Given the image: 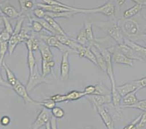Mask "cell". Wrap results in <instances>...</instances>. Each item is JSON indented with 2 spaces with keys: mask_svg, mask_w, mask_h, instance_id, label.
<instances>
[{
  "mask_svg": "<svg viewBox=\"0 0 146 129\" xmlns=\"http://www.w3.org/2000/svg\"><path fill=\"white\" fill-rule=\"evenodd\" d=\"M95 25L101 31H105L111 38H112L117 45L124 44V34L121 30L118 21L116 19H111L108 21H101L96 22Z\"/></svg>",
  "mask_w": 146,
  "mask_h": 129,
  "instance_id": "cell-1",
  "label": "cell"
},
{
  "mask_svg": "<svg viewBox=\"0 0 146 129\" xmlns=\"http://www.w3.org/2000/svg\"><path fill=\"white\" fill-rule=\"evenodd\" d=\"M121 30L127 39H135L140 37L142 35L140 34V27L139 23L132 18H121L118 21Z\"/></svg>",
  "mask_w": 146,
  "mask_h": 129,
  "instance_id": "cell-2",
  "label": "cell"
},
{
  "mask_svg": "<svg viewBox=\"0 0 146 129\" xmlns=\"http://www.w3.org/2000/svg\"><path fill=\"white\" fill-rule=\"evenodd\" d=\"M77 14H96L100 13L111 19L116 18V5L113 2H108L102 6L95 8H80L77 7Z\"/></svg>",
  "mask_w": 146,
  "mask_h": 129,
  "instance_id": "cell-3",
  "label": "cell"
},
{
  "mask_svg": "<svg viewBox=\"0 0 146 129\" xmlns=\"http://www.w3.org/2000/svg\"><path fill=\"white\" fill-rule=\"evenodd\" d=\"M94 45H95L98 48V50L100 51L101 54L103 55V56L104 57L105 61H106V66H107V70H106V74L108 75V77L109 78L111 82H115V76H114V72H113V68L112 65V56H111V53L110 52L109 49L106 48L104 45H103L102 44H100V42H98V41L95 40V43L93 44Z\"/></svg>",
  "mask_w": 146,
  "mask_h": 129,
  "instance_id": "cell-4",
  "label": "cell"
},
{
  "mask_svg": "<svg viewBox=\"0 0 146 129\" xmlns=\"http://www.w3.org/2000/svg\"><path fill=\"white\" fill-rule=\"evenodd\" d=\"M48 81L46 80V78H44L42 75V73L39 72V68L37 64L34 67V70L32 73L29 74V80H28L27 84H26V89L28 92H31L36 86L42 83H47Z\"/></svg>",
  "mask_w": 146,
  "mask_h": 129,
  "instance_id": "cell-5",
  "label": "cell"
},
{
  "mask_svg": "<svg viewBox=\"0 0 146 129\" xmlns=\"http://www.w3.org/2000/svg\"><path fill=\"white\" fill-rule=\"evenodd\" d=\"M39 38L42 41H43L44 42L47 44V45H49L50 47H55L58 50H59L60 51L64 52L66 51H70V52H74L71 49L69 48L68 47L66 46L65 45H63L59 39H58V37L55 35H50V36H47V35H39Z\"/></svg>",
  "mask_w": 146,
  "mask_h": 129,
  "instance_id": "cell-6",
  "label": "cell"
},
{
  "mask_svg": "<svg viewBox=\"0 0 146 129\" xmlns=\"http://www.w3.org/2000/svg\"><path fill=\"white\" fill-rule=\"evenodd\" d=\"M13 90H14L15 94L18 96L21 97L23 100L26 104H39V102L38 101H34L33 100L32 98H31L30 96H29V93L28 92L27 89H26V86H24L22 84V82L20 80L17 81V82L15 83V86H13L12 87Z\"/></svg>",
  "mask_w": 146,
  "mask_h": 129,
  "instance_id": "cell-7",
  "label": "cell"
},
{
  "mask_svg": "<svg viewBox=\"0 0 146 129\" xmlns=\"http://www.w3.org/2000/svg\"><path fill=\"white\" fill-rule=\"evenodd\" d=\"M52 117L51 112L47 109L43 108L41 110L38 115L36 118L35 120L30 126V129H40L41 128L45 126V125L49 123Z\"/></svg>",
  "mask_w": 146,
  "mask_h": 129,
  "instance_id": "cell-8",
  "label": "cell"
},
{
  "mask_svg": "<svg viewBox=\"0 0 146 129\" xmlns=\"http://www.w3.org/2000/svg\"><path fill=\"white\" fill-rule=\"evenodd\" d=\"M109 49L112 56V61L115 63L121 65H127L129 66H133V60L127 58L125 55L116 47V46H113Z\"/></svg>",
  "mask_w": 146,
  "mask_h": 129,
  "instance_id": "cell-9",
  "label": "cell"
},
{
  "mask_svg": "<svg viewBox=\"0 0 146 129\" xmlns=\"http://www.w3.org/2000/svg\"><path fill=\"white\" fill-rule=\"evenodd\" d=\"M69 53L70 51H66L63 53L62 59L60 63V80L63 82L68 80L69 72H70V63H69Z\"/></svg>",
  "mask_w": 146,
  "mask_h": 129,
  "instance_id": "cell-10",
  "label": "cell"
},
{
  "mask_svg": "<svg viewBox=\"0 0 146 129\" xmlns=\"http://www.w3.org/2000/svg\"><path fill=\"white\" fill-rule=\"evenodd\" d=\"M95 110L98 112V115H100L107 129H115L113 120L111 115H110V113L105 108L104 106L96 107Z\"/></svg>",
  "mask_w": 146,
  "mask_h": 129,
  "instance_id": "cell-11",
  "label": "cell"
},
{
  "mask_svg": "<svg viewBox=\"0 0 146 129\" xmlns=\"http://www.w3.org/2000/svg\"><path fill=\"white\" fill-rule=\"evenodd\" d=\"M111 104L116 110V112L121 115V99L122 97L118 92L116 89V81L111 82Z\"/></svg>",
  "mask_w": 146,
  "mask_h": 129,
  "instance_id": "cell-12",
  "label": "cell"
},
{
  "mask_svg": "<svg viewBox=\"0 0 146 129\" xmlns=\"http://www.w3.org/2000/svg\"><path fill=\"white\" fill-rule=\"evenodd\" d=\"M87 99L93 105L94 108L99 106L111 104V95H90L87 96Z\"/></svg>",
  "mask_w": 146,
  "mask_h": 129,
  "instance_id": "cell-13",
  "label": "cell"
},
{
  "mask_svg": "<svg viewBox=\"0 0 146 129\" xmlns=\"http://www.w3.org/2000/svg\"><path fill=\"white\" fill-rule=\"evenodd\" d=\"M76 53L78 54V55L79 57L87 58L90 62L93 63L95 66H98V62H97L96 57H95V54H94V53L92 52V50H91V48L90 47L81 45L80 47H79V49L77 50V51H76Z\"/></svg>",
  "mask_w": 146,
  "mask_h": 129,
  "instance_id": "cell-14",
  "label": "cell"
},
{
  "mask_svg": "<svg viewBox=\"0 0 146 129\" xmlns=\"http://www.w3.org/2000/svg\"><path fill=\"white\" fill-rule=\"evenodd\" d=\"M116 47L122 53L125 55L127 58H130L132 60L135 61H145V60L140 58L137 54L132 50L131 47L127 46L126 44H122V45H116Z\"/></svg>",
  "mask_w": 146,
  "mask_h": 129,
  "instance_id": "cell-15",
  "label": "cell"
},
{
  "mask_svg": "<svg viewBox=\"0 0 146 129\" xmlns=\"http://www.w3.org/2000/svg\"><path fill=\"white\" fill-rule=\"evenodd\" d=\"M124 44H126L127 46L131 47L143 60L146 58V47L142 46V45L132 41V39H127V38L124 39Z\"/></svg>",
  "mask_w": 146,
  "mask_h": 129,
  "instance_id": "cell-16",
  "label": "cell"
},
{
  "mask_svg": "<svg viewBox=\"0 0 146 129\" xmlns=\"http://www.w3.org/2000/svg\"><path fill=\"white\" fill-rule=\"evenodd\" d=\"M116 89H117L118 92L119 93L121 97H124L127 94L133 92L135 90H137L138 91L137 85V82L135 80L127 82V83L121 85V86H116Z\"/></svg>",
  "mask_w": 146,
  "mask_h": 129,
  "instance_id": "cell-17",
  "label": "cell"
},
{
  "mask_svg": "<svg viewBox=\"0 0 146 129\" xmlns=\"http://www.w3.org/2000/svg\"><path fill=\"white\" fill-rule=\"evenodd\" d=\"M26 46L27 47L28 50V54H27V63L28 66H29V74L32 73L34 70V67L36 65V58L34 55V51H33L32 48H31V45L30 39H27L25 42Z\"/></svg>",
  "mask_w": 146,
  "mask_h": 129,
  "instance_id": "cell-18",
  "label": "cell"
},
{
  "mask_svg": "<svg viewBox=\"0 0 146 129\" xmlns=\"http://www.w3.org/2000/svg\"><path fill=\"white\" fill-rule=\"evenodd\" d=\"M39 50L40 51L42 59L45 60L47 61H52L54 56H53V54L52 53L50 47L42 40H39Z\"/></svg>",
  "mask_w": 146,
  "mask_h": 129,
  "instance_id": "cell-19",
  "label": "cell"
},
{
  "mask_svg": "<svg viewBox=\"0 0 146 129\" xmlns=\"http://www.w3.org/2000/svg\"><path fill=\"white\" fill-rule=\"evenodd\" d=\"M90 48L92 50V52L95 54V57H96L97 62H98V67L102 70L104 73H106V70H107V66H106V61H105L104 57L101 54L100 51L98 50V47L95 45H92L90 46Z\"/></svg>",
  "mask_w": 146,
  "mask_h": 129,
  "instance_id": "cell-20",
  "label": "cell"
},
{
  "mask_svg": "<svg viewBox=\"0 0 146 129\" xmlns=\"http://www.w3.org/2000/svg\"><path fill=\"white\" fill-rule=\"evenodd\" d=\"M2 11H3V14L7 18H11V19H14V18H20L21 16V13L18 11L15 8L13 5L7 3L5 5H3L2 7Z\"/></svg>",
  "mask_w": 146,
  "mask_h": 129,
  "instance_id": "cell-21",
  "label": "cell"
},
{
  "mask_svg": "<svg viewBox=\"0 0 146 129\" xmlns=\"http://www.w3.org/2000/svg\"><path fill=\"white\" fill-rule=\"evenodd\" d=\"M36 5L39 7H41V8L44 9L45 11L49 12V13H65V12L76 11V10H71V9L63 7L53 6V5H46V4H44V3H37Z\"/></svg>",
  "mask_w": 146,
  "mask_h": 129,
  "instance_id": "cell-22",
  "label": "cell"
},
{
  "mask_svg": "<svg viewBox=\"0 0 146 129\" xmlns=\"http://www.w3.org/2000/svg\"><path fill=\"white\" fill-rule=\"evenodd\" d=\"M19 2L20 8H21V16L27 15L29 16V13L30 10H32L34 7V2L33 0H18Z\"/></svg>",
  "mask_w": 146,
  "mask_h": 129,
  "instance_id": "cell-23",
  "label": "cell"
},
{
  "mask_svg": "<svg viewBox=\"0 0 146 129\" xmlns=\"http://www.w3.org/2000/svg\"><path fill=\"white\" fill-rule=\"evenodd\" d=\"M137 92V90H135L133 92L129 93V94L124 96V97H122L121 107L127 108L129 106H131V105L136 104L139 101L136 96Z\"/></svg>",
  "mask_w": 146,
  "mask_h": 129,
  "instance_id": "cell-24",
  "label": "cell"
},
{
  "mask_svg": "<svg viewBox=\"0 0 146 129\" xmlns=\"http://www.w3.org/2000/svg\"><path fill=\"white\" fill-rule=\"evenodd\" d=\"M143 7H144V6H143V5L136 4L134 6H132V7L126 10L123 13V18L129 19V18H132V17L136 16L137 15H138L142 11Z\"/></svg>",
  "mask_w": 146,
  "mask_h": 129,
  "instance_id": "cell-25",
  "label": "cell"
},
{
  "mask_svg": "<svg viewBox=\"0 0 146 129\" xmlns=\"http://www.w3.org/2000/svg\"><path fill=\"white\" fill-rule=\"evenodd\" d=\"M2 67H3V69L5 70V73H6L7 81L9 84L10 85V86H11V88H12V87L15 85V83H16L17 81H18V79H17L16 76L15 75L14 72H13V70H12L9 67L8 65L5 63V61H4L3 63H2Z\"/></svg>",
  "mask_w": 146,
  "mask_h": 129,
  "instance_id": "cell-26",
  "label": "cell"
},
{
  "mask_svg": "<svg viewBox=\"0 0 146 129\" xmlns=\"http://www.w3.org/2000/svg\"><path fill=\"white\" fill-rule=\"evenodd\" d=\"M84 29L85 30L86 35H87V40H88V47H90L95 42V36H94L93 30H92V23L91 22L85 21Z\"/></svg>",
  "mask_w": 146,
  "mask_h": 129,
  "instance_id": "cell-27",
  "label": "cell"
},
{
  "mask_svg": "<svg viewBox=\"0 0 146 129\" xmlns=\"http://www.w3.org/2000/svg\"><path fill=\"white\" fill-rule=\"evenodd\" d=\"M44 19L50 23V25L52 26V28L55 30V31L57 34L56 35H58V34H63V35L66 34V32L64 31V30L63 29V28L60 26V24L55 21V18H53L52 17L50 16V15H47L44 17Z\"/></svg>",
  "mask_w": 146,
  "mask_h": 129,
  "instance_id": "cell-28",
  "label": "cell"
},
{
  "mask_svg": "<svg viewBox=\"0 0 146 129\" xmlns=\"http://www.w3.org/2000/svg\"><path fill=\"white\" fill-rule=\"evenodd\" d=\"M66 95L67 102H74V101L79 100L83 97L87 96L84 91H79V90H71Z\"/></svg>",
  "mask_w": 146,
  "mask_h": 129,
  "instance_id": "cell-29",
  "label": "cell"
},
{
  "mask_svg": "<svg viewBox=\"0 0 146 129\" xmlns=\"http://www.w3.org/2000/svg\"><path fill=\"white\" fill-rule=\"evenodd\" d=\"M20 44L18 39V34H13L10 37V40L8 41V53L9 55H11L14 53V50L16 48L17 45Z\"/></svg>",
  "mask_w": 146,
  "mask_h": 129,
  "instance_id": "cell-30",
  "label": "cell"
},
{
  "mask_svg": "<svg viewBox=\"0 0 146 129\" xmlns=\"http://www.w3.org/2000/svg\"><path fill=\"white\" fill-rule=\"evenodd\" d=\"M111 90L108 88L103 82L95 85V90L93 95H111Z\"/></svg>",
  "mask_w": 146,
  "mask_h": 129,
  "instance_id": "cell-31",
  "label": "cell"
},
{
  "mask_svg": "<svg viewBox=\"0 0 146 129\" xmlns=\"http://www.w3.org/2000/svg\"><path fill=\"white\" fill-rule=\"evenodd\" d=\"M41 1H42V3L46 4V5H53V6L63 7L71 9V10H77V7H76L74 6H69V5L63 3V2H59L58 0H41Z\"/></svg>",
  "mask_w": 146,
  "mask_h": 129,
  "instance_id": "cell-32",
  "label": "cell"
},
{
  "mask_svg": "<svg viewBox=\"0 0 146 129\" xmlns=\"http://www.w3.org/2000/svg\"><path fill=\"white\" fill-rule=\"evenodd\" d=\"M76 41L82 46H87L88 47V40H87V35L84 29H82L76 35Z\"/></svg>",
  "mask_w": 146,
  "mask_h": 129,
  "instance_id": "cell-33",
  "label": "cell"
},
{
  "mask_svg": "<svg viewBox=\"0 0 146 129\" xmlns=\"http://www.w3.org/2000/svg\"><path fill=\"white\" fill-rule=\"evenodd\" d=\"M52 73V68L49 65L48 61L42 59V75L44 78H47V76Z\"/></svg>",
  "mask_w": 146,
  "mask_h": 129,
  "instance_id": "cell-34",
  "label": "cell"
},
{
  "mask_svg": "<svg viewBox=\"0 0 146 129\" xmlns=\"http://www.w3.org/2000/svg\"><path fill=\"white\" fill-rule=\"evenodd\" d=\"M31 29L36 33L41 32L42 31V29H44L42 25L41 24V23L37 19H33L31 18Z\"/></svg>",
  "mask_w": 146,
  "mask_h": 129,
  "instance_id": "cell-35",
  "label": "cell"
},
{
  "mask_svg": "<svg viewBox=\"0 0 146 129\" xmlns=\"http://www.w3.org/2000/svg\"><path fill=\"white\" fill-rule=\"evenodd\" d=\"M51 114L52 116L58 119H62L64 118L65 116V111L60 107H57L55 106L52 110H51Z\"/></svg>",
  "mask_w": 146,
  "mask_h": 129,
  "instance_id": "cell-36",
  "label": "cell"
},
{
  "mask_svg": "<svg viewBox=\"0 0 146 129\" xmlns=\"http://www.w3.org/2000/svg\"><path fill=\"white\" fill-rule=\"evenodd\" d=\"M39 105H42L44 108L47 109L48 110H52L56 106V103L52 101L51 98H48L46 100H43L42 102H39Z\"/></svg>",
  "mask_w": 146,
  "mask_h": 129,
  "instance_id": "cell-37",
  "label": "cell"
},
{
  "mask_svg": "<svg viewBox=\"0 0 146 129\" xmlns=\"http://www.w3.org/2000/svg\"><path fill=\"white\" fill-rule=\"evenodd\" d=\"M127 108L137 109V110H139L142 112H146V99L138 101L136 104L129 106Z\"/></svg>",
  "mask_w": 146,
  "mask_h": 129,
  "instance_id": "cell-38",
  "label": "cell"
},
{
  "mask_svg": "<svg viewBox=\"0 0 146 129\" xmlns=\"http://www.w3.org/2000/svg\"><path fill=\"white\" fill-rule=\"evenodd\" d=\"M38 21H39V22L41 23V24L42 25V26H43L44 29L46 30V31H47L48 32L51 33L52 35H56V32L55 31V30L52 28V26H50V23H49L48 22H47L46 20L44 19V18H42V19H37Z\"/></svg>",
  "mask_w": 146,
  "mask_h": 129,
  "instance_id": "cell-39",
  "label": "cell"
},
{
  "mask_svg": "<svg viewBox=\"0 0 146 129\" xmlns=\"http://www.w3.org/2000/svg\"><path fill=\"white\" fill-rule=\"evenodd\" d=\"M2 18L4 23V29H5V31H7V32L10 33L12 35V34L13 33V31H14V29H13V26H12L8 18H7L5 15H4V16H2Z\"/></svg>",
  "mask_w": 146,
  "mask_h": 129,
  "instance_id": "cell-40",
  "label": "cell"
},
{
  "mask_svg": "<svg viewBox=\"0 0 146 129\" xmlns=\"http://www.w3.org/2000/svg\"><path fill=\"white\" fill-rule=\"evenodd\" d=\"M33 14L36 19H42L44 18V17L47 15V12L41 7H36L33 10Z\"/></svg>",
  "mask_w": 146,
  "mask_h": 129,
  "instance_id": "cell-41",
  "label": "cell"
},
{
  "mask_svg": "<svg viewBox=\"0 0 146 129\" xmlns=\"http://www.w3.org/2000/svg\"><path fill=\"white\" fill-rule=\"evenodd\" d=\"M52 100L54 101L55 103H60V102H67L66 94H55L50 97Z\"/></svg>",
  "mask_w": 146,
  "mask_h": 129,
  "instance_id": "cell-42",
  "label": "cell"
},
{
  "mask_svg": "<svg viewBox=\"0 0 146 129\" xmlns=\"http://www.w3.org/2000/svg\"><path fill=\"white\" fill-rule=\"evenodd\" d=\"M137 129H145L146 128V112H143L141 113V118L140 121L137 124Z\"/></svg>",
  "mask_w": 146,
  "mask_h": 129,
  "instance_id": "cell-43",
  "label": "cell"
},
{
  "mask_svg": "<svg viewBox=\"0 0 146 129\" xmlns=\"http://www.w3.org/2000/svg\"><path fill=\"white\" fill-rule=\"evenodd\" d=\"M10 37H11V34L3 29L0 32V42H8L10 39Z\"/></svg>",
  "mask_w": 146,
  "mask_h": 129,
  "instance_id": "cell-44",
  "label": "cell"
},
{
  "mask_svg": "<svg viewBox=\"0 0 146 129\" xmlns=\"http://www.w3.org/2000/svg\"><path fill=\"white\" fill-rule=\"evenodd\" d=\"M4 61L0 60V86H3V87H6L7 88H11V86L9 84L7 81L5 80L3 78L2 75V73H1V68L2 66V63H3Z\"/></svg>",
  "mask_w": 146,
  "mask_h": 129,
  "instance_id": "cell-45",
  "label": "cell"
},
{
  "mask_svg": "<svg viewBox=\"0 0 146 129\" xmlns=\"http://www.w3.org/2000/svg\"><path fill=\"white\" fill-rule=\"evenodd\" d=\"M136 81L137 85V90H140L146 88V77L143 78H140L139 80H137Z\"/></svg>",
  "mask_w": 146,
  "mask_h": 129,
  "instance_id": "cell-46",
  "label": "cell"
},
{
  "mask_svg": "<svg viewBox=\"0 0 146 129\" xmlns=\"http://www.w3.org/2000/svg\"><path fill=\"white\" fill-rule=\"evenodd\" d=\"M95 90V86H88L83 90L87 96L93 95Z\"/></svg>",
  "mask_w": 146,
  "mask_h": 129,
  "instance_id": "cell-47",
  "label": "cell"
},
{
  "mask_svg": "<svg viewBox=\"0 0 146 129\" xmlns=\"http://www.w3.org/2000/svg\"><path fill=\"white\" fill-rule=\"evenodd\" d=\"M10 121H11V120H10V117L3 116L2 118H1V119H0V124L2 125V126H7L10 124Z\"/></svg>",
  "mask_w": 146,
  "mask_h": 129,
  "instance_id": "cell-48",
  "label": "cell"
},
{
  "mask_svg": "<svg viewBox=\"0 0 146 129\" xmlns=\"http://www.w3.org/2000/svg\"><path fill=\"white\" fill-rule=\"evenodd\" d=\"M50 128L51 129H58V123H57V119L53 116L51 117L50 120Z\"/></svg>",
  "mask_w": 146,
  "mask_h": 129,
  "instance_id": "cell-49",
  "label": "cell"
},
{
  "mask_svg": "<svg viewBox=\"0 0 146 129\" xmlns=\"http://www.w3.org/2000/svg\"><path fill=\"white\" fill-rule=\"evenodd\" d=\"M109 1L113 2L115 5H118V6H121L126 2V0H109Z\"/></svg>",
  "mask_w": 146,
  "mask_h": 129,
  "instance_id": "cell-50",
  "label": "cell"
},
{
  "mask_svg": "<svg viewBox=\"0 0 146 129\" xmlns=\"http://www.w3.org/2000/svg\"><path fill=\"white\" fill-rule=\"evenodd\" d=\"M132 2H135L138 5H141L143 6H146V0H132Z\"/></svg>",
  "mask_w": 146,
  "mask_h": 129,
  "instance_id": "cell-51",
  "label": "cell"
},
{
  "mask_svg": "<svg viewBox=\"0 0 146 129\" xmlns=\"http://www.w3.org/2000/svg\"><path fill=\"white\" fill-rule=\"evenodd\" d=\"M140 37H141L142 39H143V40H144L145 43L146 44V34H143L141 36H140Z\"/></svg>",
  "mask_w": 146,
  "mask_h": 129,
  "instance_id": "cell-52",
  "label": "cell"
},
{
  "mask_svg": "<svg viewBox=\"0 0 146 129\" xmlns=\"http://www.w3.org/2000/svg\"><path fill=\"white\" fill-rule=\"evenodd\" d=\"M45 129H51V128H50V122H49V123H47V124L45 125Z\"/></svg>",
  "mask_w": 146,
  "mask_h": 129,
  "instance_id": "cell-53",
  "label": "cell"
},
{
  "mask_svg": "<svg viewBox=\"0 0 146 129\" xmlns=\"http://www.w3.org/2000/svg\"><path fill=\"white\" fill-rule=\"evenodd\" d=\"M0 15H1V16H4V14H3V11H2V7H1V6H0Z\"/></svg>",
  "mask_w": 146,
  "mask_h": 129,
  "instance_id": "cell-54",
  "label": "cell"
},
{
  "mask_svg": "<svg viewBox=\"0 0 146 129\" xmlns=\"http://www.w3.org/2000/svg\"><path fill=\"white\" fill-rule=\"evenodd\" d=\"M84 129H95L92 126H85Z\"/></svg>",
  "mask_w": 146,
  "mask_h": 129,
  "instance_id": "cell-55",
  "label": "cell"
},
{
  "mask_svg": "<svg viewBox=\"0 0 146 129\" xmlns=\"http://www.w3.org/2000/svg\"><path fill=\"white\" fill-rule=\"evenodd\" d=\"M122 129H127V126H125V127L123 128H122Z\"/></svg>",
  "mask_w": 146,
  "mask_h": 129,
  "instance_id": "cell-56",
  "label": "cell"
},
{
  "mask_svg": "<svg viewBox=\"0 0 146 129\" xmlns=\"http://www.w3.org/2000/svg\"><path fill=\"white\" fill-rule=\"evenodd\" d=\"M33 1H36V0H33Z\"/></svg>",
  "mask_w": 146,
  "mask_h": 129,
  "instance_id": "cell-57",
  "label": "cell"
},
{
  "mask_svg": "<svg viewBox=\"0 0 146 129\" xmlns=\"http://www.w3.org/2000/svg\"><path fill=\"white\" fill-rule=\"evenodd\" d=\"M145 129H146V128H145Z\"/></svg>",
  "mask_w": 146,
  "mask_h": 129,
  "instance_id": "cell-58",
  "label": "cell"
}]
</instances>
